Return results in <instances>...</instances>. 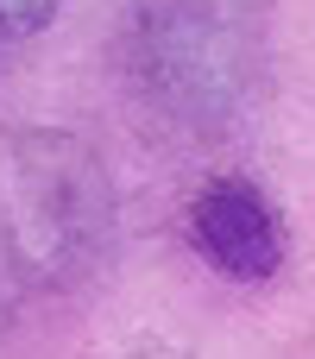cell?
Here are the masks:
<instances>
[{
    "label": "cell",
    "mask_w": 315,
    "mask_h": 359,
    "mask_svg": "<svg viewBox=\"0 0 315 359\" xmlns=\"http://www.w3.org/2000/svg\"><path fill=\"white\" fill-rule=\"evenodd\" d=\"M126 63L139 95L189 133H227L265 82L253 25L215 0H139Z\"/></svg>",
    "instance_id": "7a4b0ae2"
},
{
    "label": "cell",
    "mask_w": 315,
    "mask_h": 359,
    "mask_svg": "<svg viewBox=\"0 0 315 359\" xmlns=\"http://www.w3.org/2000/svg\"><path fill=\"white\" fill-rule=\"evenodd\" d=\"M183 227H189L196 259L215 265V271L234 278V284H265V278H278V265H284V221H278V208H272L253 183H240V177L202 183L196 202H189V215H183Z\"/></svg>",
    "instance_id": "3957f363"
},
{
    "label": "cell",
    "mask_w": 315,
    "mask_h": 359,
    "mask_svg": "<svg viewBox=\"0 0 315 359\" xmlns=\"http://www.w3.org/2000/svg\"><path fill=\"white\" fill-rule=\"evenodd\" d=\"M114 189L88 145L63 133L0 139V265L25 284H76L107 259Z\"/></svg>",
    "instance_id": "6da1fadb"
},
{
    "label": "cell",
    "mask_w": 315,
    "mask_h": 359,
    "mask_svg": "<svg viewBox=\"0 0 315 359\" xmlns=\"http://www.w3.org/2000/svg\"><path fill=\"white\" fill-rule=\"evenodd\" d=\"M57 6H63V0H0V44H13V38H32V32H44Z\"/></svg>",
    "instance_id": "277c9868"
}]
</instances>
